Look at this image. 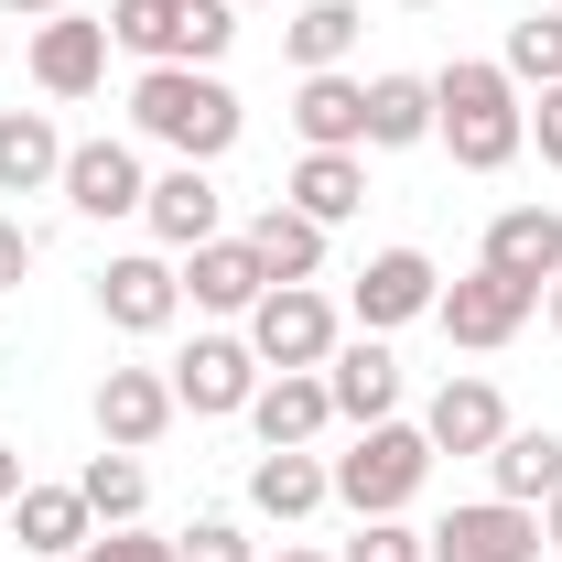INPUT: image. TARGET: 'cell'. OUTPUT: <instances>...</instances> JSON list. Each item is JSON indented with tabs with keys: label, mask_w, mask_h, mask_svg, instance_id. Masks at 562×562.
I'll return each mask as SVG.
<instances>
[{
	"label": "cell",
	"mask_w": 562,
	"mask_h": 562,
	"mask_svg": "<svg viewBox=\"0 0 562 562\" xmlns=\"http://www.w3.org/2000/svg\"><path fill=\"white\" fill-rule=\"evenodd\" d=\"M432 476V432L422 422H368L347 454H336V497H347L357 519H401Z\"/></svg>",
	"instance_id": "3957f363"
},
{
	"label": "cell",
	"mask_w": 562,
	"mask_h": 562,
	"mask_svg": "<svg viewBox=\"0 0 562 562\" xmlns=\"http://www.w3.org/2000/svg\"><path fill=\"white\" fill-rule=\"evenodd\" d=\"M552 11H562V0H552Z\"/></svg>",
	"instance_id": "7bdbcfd3"
},
{
	"label": "cell",
	"mask_w": 562,
	"mask_h": 562,
	"mask_svg": "<svg viewBox=\"0 0 562 562\" xmlns=\"http://www.w3.org/2000/svg\"><path fill=\"white\" fill-rule=\"evenodd\" d=\"M292 131H303V151H368V76L325 66L292 87Z\"/></svg>",
	"instance_id": "2e32d148"
},
{
	"label": "cell",
	"mask_w": 562,
	"mask_h": 562,
	"mask_svg": "<svg viewBox=\"0 0 562 562\" xmlns=\"http://www.w3.org/2000/svg\"><path fill=\"white\" fill-rule=\"evenodd\" d=\"M109 44L140 66H184V0H109Z\"/></svg>",
	"instance_id": "f1b7e54d"
},
{
	"label": "cell",
	"mask_w": 562,
	"mask_h": 562,
	"mask_svg": "<svg viewBox=\"0 0 562 562\" xmlns=\"http://www.w3.org/2000/svg\"><path fill=\"white\" fill-rule=\"evenodd\" d=\"M173 552H184V562H260V541H249V530H238L227 508H206V519H195V530H184Z\"/></svg>",
	"instance_id": "1f68e13d"
},
{
	"label": "cell",
	"mask_w": 562,
	"mask_h": 562,
	"mask_svg": "<svg viewBox=\"0 0 562 562\" xmlns=\"http://www.w3.org/2000/svg\"><path fill=\"white\" fill-rule=\"evenodd\" d=\"M66 151L76 140L44 109H0V195H55L66 184Z\"/></svg>",
	"instance_id": "44dd1931"
},
{
	"label": "cell",
	"mask_w": 562,
	"mask_h": 562,
	"mask_svg": "<svg viewBox=\"0 0 562 562\" xmlns=\"http://www.w3.org/2000/svg\"><path fill=\"white\" fill-rule=\"evenodd\" d=\"M98 314H109L120 336H162V325L184 314V271H173L162 249H120V260L98 271Z\"/></svg>",
	"instance_id": "30bf717a"
},
{
	"label": "cell",
	"mask_w": 562,
	"mask_h": 562,
	"mask_svg": "<svg viewBox=\"0 0 562 562\" xmlns=\"http://www.w3.org/2000/svg\"><path fill=\"white\" fill-rule=\"evenodd\" d=\"M357 33H368V11L357 0H303L292 22H281V55H292V76H325L357 55Z\"/></svg>",
	"instance_id": "603a6c76"
},
{
	"label": "cell",
	"mask_w": 562,
	"mask_h": 562,
	"mask_svg": "<svg viewBox=\"0 0 562 562\" xmlns=\"http://www.w3.org/2000/svg\"><path fill=\"white\" fill-rule=\"evenodd\" d=\"M22 281H33V227L0 216V292H22Z\"/></svg>",
	"instance_id": "836d02e7"
},
{
	"label": "cell",
	"mask_w": 562,
	"mask_h": 562,
	"mask_svg": "<svg viewBox=\"0 0 562 562\" xmlns=\"http://www.w3.org/2000/svg\"><path fill=\"white\" fill-rule=\"evenodd\" d=\"M249 432H260V454H314V443L336 432V390H325V368H271L260 401H249Z\"/></svg>",
	"instance_id": "ba28073f"
},
{
	"label": "cell",
	"mask_w": 562,
	"mask_h": 562,
	"mask_svg": "<svg viewBox=\"0 0 562 562\" xmlns=\"http://www.w3.org/2000/svg\"><path fill=\"white\" fill-rule=\"evenodd\" d=\"M325 238L336 227H314L303 206H260V227H249V249H260L271 281H325Z\"/></svg>",
	"instance_id": "4316f807"
},
{
	"label": "cell",
	"mask_w": 562,
	"mask_h": 562,
	"mask_svg": "<svg viewBox=\"0 0 562 562\" xmlns=\"http://www.w3.org/2000/svg\"><path fill=\"white\" fill-rule=\"evenodd\" d=\"M11 22H55V11H76V0H0Z\"/></svg>",
	"instance_id": "8d00e7d4"
},
{
	"label": "cell",
	"mask_w": 562,
	"mask_h": 562,
	"mask_svg": "<svg viewBox=\"0 0 562 562\" xmlns=\"http://www.w3.org/2000/svg\"><path fill=\"white\" fill-rule=\"evenodd\" d=\"M281 206H303L314 227H347L368 206V151H303L292 184H281Z\"/></svg>",
	"instance_id": "7402d4cb"
},
{
	"label": "cell",
	"mask_w": 562,
	"mask_h": 562,
	"mask_svg": "<svg viewBox=\"0 0 562 562\" xmlns=\"http://www.w3.org/2000/svg\"><path fill=\"white\" fill-rule=\"evenodd\" d=\"M541 541H552V552H562V487L541 497Z\"/></svg>",
	"instance_id": "74e56055"
},
{
	"label": "cell",
	"mask_w": 562,
	"mask_h": 562,
	"mask_svg": "<svg viewBox=\"0 0 562 562\" xmlns=\"http://www.w3.org/2000/svg\"><path fill=\"white\" fill-rule=\"evenodd\" d=\"M325 390H336V422H401V357L390 336H347V347L325 357Z\"/></svg>",
	"instance_id": "9a60e30c"
},
{
	"label": "cell",
	"mask_w": 562,
	"mask_h": 562,
	"mask_svg": "<svg viewBox=\"0 0 562 562\" xmlns=\"http://www.w3.org/2000/svg\"><path fill=\"white\" fill-rule=\"evenodd\" d=\"M541 314H552V336H562V281H552V292H541Z\"/></svg>",
	"instance_id": "ab89813d"
},
{
	"label": "cell",
	"mask_w": 562,
	"mask_h": 562,
	"mask_svg": "<svg viewBox=\"0 0 562 562\" xmlns=\"http://www.w3.org/2000/svg\"><path fill=\"white\" fill-rule=\"evenodd\" d=\"M336 347H347V325H336V303H325L314 281H271V292L249 303V357H260V368H325Z\"/></svg>",
	"instance_id": "277c9868"
},
{
	"label": "cell",
	"mask_w": 562,
	"mask_h": 562,
	"mask_svg": "<svg viewBox=\"0 0 562 562\" xmlns=\"http://www.w3.org/2000/svg\"><path fill=\"white\" fill-rule=\"evenodd\" d=\"M325 497H336V465L325 454H260L249 465V508L260 519H314Z\"/></svg>",
	"instance_id": "d4e9b609"
},
{
	"label": "cell",
	"mask_w": 562,
	"mask_h": 562,
	"mask_svg": "<svg viewBox=\"0 0 562 562\" xmlns=\"http://www.w3.org/2000/svg\"><path fill=\"white\" fill-rule=\"evenodd\" d=\"M401 11H432V0H401Z\"/></svg>",
	"instance_id": "b9f144b4"
},
{
	"label": "cell",
	"mask_w": 562,
	"mask_h": 562,
	"mask_svg": "<svg viewBox=\"0 0 562 562\" xmlns=\"http://www.w3.org/2000/svg\"><path fill=\"white\" fill-rule=\"evenodd\" d=\"M140 227L184 260V249H206V238H227V195H216L206 162H173V173H151V195H140Z\"/></svg>",
	"instance_id": "8fae6325"
},
{
	"label": "cell",
	"mask_w": 562,
	"mask_h": 562,
	"mask_svg": "<svg viewBox=\"0 0 562 562\" xmlns=\"http://www.w3.org/2000/svg\"><path fill=\"white\" fill-rule=\"evenodd\" d=\"M227 11H260V0H227Z\"/></svg>",
	"instance_id": "60d3db41"
},
{
	"label": "cell",
	"mask_w": 562,
	"mask_h": 562,
	"mask_svg": "<svg viewBox=\"0 0 562 562\" xmlns=\"http://www.w3.org/2000/svg\"><path fill=\"white\" fill-rule=\"evenodd\" d=\"M432 140V76H368V151H412Z\"/></svg>",
	"instance_id": "484cf974"
},
{
	"label": "cell",
	"mask_w": 562,
	"mask_h": 562,
	"mask_svg": "<svg viewBox=\"0 0 562 562\" xmlns=\"http://www.w3.org/2000/svg\"><path fill=\"white\" fill-rule=\"evenodd\" d=\"M530 131H541V162H562V87H541V109H530Z\"/></svg>",
	"instance_id": "e575fe53"
},
{
	"label": "cell",
	"mask_w": 562,
	"mask_h": 562,
	"mask_svg": "<svg viewBox=\"0 0 562 562\" xmlns=\"http://www.w3.org/2000/svg\"><path fill=\"white\" fill-rule=\"evenodd\" d=\"M76 562H184V552H173V541H151V530L131 519V530H98V541H87Z\"/></svg>",
	"instance_id": "d6a6232c"
},
{
	"label": "cell",
	"mask_w": 562,
	"mask_h": 562,
	"mask_svg": "<svg viewBox=\"0 0 562 562\" xmlns=\"http://www.w3.org/2000/svg\"><path fill=\"white\" fill-rule=\"evenodd\" d=\"M487 476H497V497L541 508V497L562 487V432H541V422H508V432H497V454H487Z\"/></svg>",
	"instance_id": "cb8c5ba5"
},
{
	"label": "cell",
	"mask_w": 562,
	"mask_h": 562,
	"mask_svg": "<svg viewBox=\"0 0 562 562\" xmlns=\"http://www.w3.org/2000/svg\"><path fill=\"white\" fill-rule=\"evenodd\" d=\"M87 227H109V216H140V195H151V173H140L131 140H76L66 151V184H55Z\"/></svg>",
	"instance_id": "7c38bea8"
},
{
	"label": "cell",
	"mask_w": 562,
	"mask_h": 562,
	"mask_svg": "<svg viewBox=\"0 0 562 562\" xmlns=\"http://www.w3.org/2000/svg\"><path fill=\"white\" fill-rule=\"evenodd\" d=\"M22 487H33V476H22V443H0V508H11Z\"/></svg>",
	"instance_id": "d590c367"
},
{
	"label": "cell",
	"mask_w": 562,
	"mask_h": 562,
	"mask_svg": "<svg viewBox=\"0 0 562 562\" xmlns=\"http://www.w3.org/2000/svg\"><path fill=\"white\" fill-rule=\"evenodd\" d=\"M33 87L44 98H98L109 87V22H87V11L33 22Z\"/></svg>",
	"instance_id": "4fadbf2b"
},
{
	"label": "cell",
	"mask_w": 562,
	"mask_h": 562,
	"mask_svg": "<svg viewBox=\"0 0 562 562\" xmlns=\"http://www.w3.org/2000/svg\"><path fill=\"white\" fill-rule=\"evenodd\" d=\"M11 541H22L33 562H76V552H87L98 519H87L76 476H66V487H22V497H11Z\"/></svg>",
	"instance_id": "ffe728a7"
},
{
	"label": "cell",
	"mask_w": 562,
	"mask_h": 562,
	"mask_svg": "<svg viewBox=\"0 0 562 562\" xmlns=\"http://www.w3.org/2000/svg\"><path fill=\"white\" fill-rule=\"evenodd\" d=\"M131 131L162 140L173 162H216V151H238L249 109H238V87H227L216 66H140V87H131Z\"/></svg>",
	"instance_id": "6da1fadb"
},
{
	"label": "cell",
	"mask_w": 562,
	"mask_h": 562,
	"mask_svg": "<svg viewBox=\"0 0 562 562\" xmlns=\"http://www.w3.org/2000/svg\"><path fill=\"white\" fill-rule=\"evenodd\" d=\"M422 432H432V454H497V432H508L497 379H443L432 412H422Z\"/></svg>",
	"instance_id": "d6986e66"
},
{
	"label": "cell",
	"mask_w": 562,
	"mask_h": 562,
	"mask_svg": "<svg viewBox=\"0 0 562 562\" xmlns=\"http://www.w3.org/2000/svg\"><path fill=\"white\" fill-rule=\"evenodd\" d=\"M487 271L552 292V281H562V206H508V216H487Z\"/></svg>",
	"instance_id": "e0dca14e"
},
{
	"label": "cell",
	"mask_w": 562,
	"mask_h": 562,
	"mask_svg": "<svg viewBox=\"0 0 562 562\" xmlns=\"http://www.w3.org/2000/svg\"><path fill=\"white\" fill-rule=\"evenodd\" d=\"M336 562H432V541H422L412 519H357V541Z\"/></svg>",
	"instance_id": "4dcf8cb0"
},
{
	"label": "cell",
	"mask_w": 562,
	"mask_h": 562,
	"mask_svg": "<svg viewBox=\"0 0 562 562\" xmlns=\"http://www.w3.org/2000/svg\"><path fill=\"white\" fill-rule=\"evenodd\" d=\"M432 140H443L465 173H508V162H519V140H530V109H519L508 66L454 55V66L432 76Z\"/></svg>",
	"instance_id": "7a4b0ae2"
},
{
	"label": "cell",
	"mask_w": 562,
	"mask_h": 562,
	"mask_svg": "<svg viewBox=\"0 0 562 562\" xmlns=\"http://www.w3.org/2000/svg\"><path fill=\"white\" fill-rule=\"evenodd\" d=\"M508 87H562V11H530V22H508Z\"/></svg>",
	"instance_id": "f546056e"
},
{
	"label": "cell",
	"mask_w": 562,
	"mask_h": 562,
	"mask_svg": "<svg viewBox=\"0 0 562 562\" xmlns=\"http://www.w3.org/2000/svg\"><path fill=\"white\" fill-rule=\"evenodd\" d=\"M173 379V412H195V422H227V412H249L260 401V357H249V336H195V347L162 368Z\"/></svg>",
	"instance_id": "8992f818"
},
{
	"label": "cell",
	"mask_w": 562,
	"mask_h": 562,
	"mask_svg": "<svg viewBox=\"0 0 562 562\" xmlns=\"http://www.w3.org/2000/svg\"><path fill=\"white\" fill-rule=\"evenodd\" d=\"M530 314H541V292H530V281H508V271H487V260H476L465 281H443V303H432V325H443L454 347H476V357H497Z\"/></svg>",
	"instance_id": "5b68a950"
},
{
	"label": "cell",
	"mask_w": 562,
	"mask_h": 562,
	"mask_svg": "<svg viewBox=\"0 0 562 562\" xmlns=\"http://www.w3.org/2000/svg\"><path fill=\"white\" fill-rule=\"evenodd\" d=\"M432 562H541V508H519V497H476V508H454V519H432L422 530Z\"/></svg>",
	"instance_id": "52a82bcc"
},
{
	"label": "cell",
	"mask_w": 562,
	"mask_h": 562,
	"mask_svg": "<svg viewBox=\"0 0 562 562\" xmlns=\"http://www.w3.org/2000/svg\"><path fill=\"white\" fill-rule=\"evenodd\" d=\"M443 303V271L422 260V249H379L368 271L347 281V314H357V336H390V325H422Z\"/></svg>",
	"instance_id": "9c48e42d"
},
{
	"label": "cell",
	"mask_w": 562,
	"mask_h": 562,
	"mask_svg": "<svg viewBox=\"0 0 562 562\" xmlns=\"http://www.w3.org/2000/svg\"><path fill=\"white\" fill-rule=\"evenodd\" d=\"M76 497H87V519H98V530H131L140 508H151V476H140V454L109 443V454H87V465H76Z\"/></svg>",
	"instance_id": "83f0119b"
},
{
	"label": "cell",
	"mask_w": 562,
	"mask_h": 562,
	"mask_svg": "<svg viewBox=\"0 0 562 562\" xmlns=\"http://www.w3.org/2000/svg\"><path fill=\"white\" fill-rule=\"evenodd\" d=\"M162 432H173V379H162V368H109V379H98V443L151 454Z\"/></svg>",
	"instance_id": "5bb4252c"
},
{
	"label": "cell",
	"mask_w": 562,
	"mask_h": 562,
	"mask_svg": "<svg viewBox=\"0 0 562 562\" xmlns=\"http://www.w3.org/2000/svg\"><path fill=\"white\" fill-rule=\"evenodd\" d=\"M281 562H336V552H303V541H281Z\"/></svg>",
	"instance_id": "f35d334b"
},
{
	"label": "cell",
	"mask_w": 562,
	"mask_h": 562,
	"mask_svg": "<svg viewBox=\"0 0 562 562\" xmlns=\"http://www.w3.org/2000/svg\"><path fill=\"white\" fill-rule=\"evenodd\" d=\"M260 292H271V271H260L249 238H206V249H184V303H195V314H249Z\"/></svg>",
	"instance_id": "ac0fdd59"
}]
</instances>
